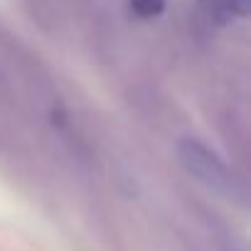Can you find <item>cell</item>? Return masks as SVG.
I'll list each match as a JSON object with an SVG mask.
<instances>
[{"label": "cell", "mask_w": 251, "mask_h": 251, "mask_svg": "<svg viewBox=\"0 0 251 251\" xmlns=\"http://www.w3.org/2000/svg\"><path fill=\"white\" fill-rule=\"evenodd\" d=\"M177 158H180L182 168L195 180H200L204 187L214 190L217 195L231 197L236 192V177H234V173L207 146H202V143H197L192 138H185L177 146Z\"/></svg>", "instance_id": "1"}, {"label": "cell", "mask_w": 251, "mask_h": 251, "mask_svg": "<svg viewBox=\"0 0 251 251\" xmlns=\"http://www.w3.org/2000/svg\"><path fill=\"white\" fill-rule=\"evenodd\" d=\"M200 10L214 23V25H229L249 15L251 3L249 0H197Z\"/></svg>", "instance_id": "2"}, {"label": "cell", "mask_w": 251, "mask_h": 251, "mask_svg": "<svg viewBox=\"0 0 251 251\" xmlns=\"http://www.w3.org/2000/svg\"><path fill=\"white\" fill-rule=\"evenodd\" d=\"M128 8H131L133 15H138L143 20H151V18L163 15L165 0H128Z\"/></svg>", "instance_id": "3"}]
</instances>
